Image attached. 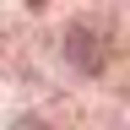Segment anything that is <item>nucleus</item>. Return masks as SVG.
Listing matches in <instances>:
<instances>
[{
  "label": "nucleus",
  "mask_w": 130,
  "mask_h": 130,
  "mask_svg": "<svg viewBox=\"0 0 130 130\" xmlns=\"http://www.w3.org/2000/svg\"><path fill=\"white\" fill-rule=\"evenodd\" d=\"M11 130H49V125H43V119H32V114H22V119H16Z\"/></svg>",
  "instance_id": "nucleus-1"
}]
</instances>
